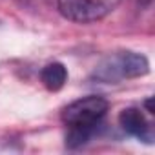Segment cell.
<instances>
[{"label":"cell","instance_id":"obj_1","mask_svg":"<svg viewBox=\"0 0 155 155\" xmlns=\"http://www.w3.org/2000/svg\"><path fill=\"white\" fill-rule=\"evenodd\" d=\"M150 71V62L135 51H117L106 57L93 71V81L102 84H117L120 81L144 77Z\"/></svg>","mask_w":155,"mask_h":155},{"label":"cell","instance_id":"obj_2","mask_svg":"<svg viewBox=\"0 0 155 155\" xmlns=\"http://www.w3.org/2000/svg\"><path fill=\"white\" fill-rule=\"evenodd\" d=\"M110 104L104 97L99 95H88L84 99H79L71 104H68L62 110V122L71 126H99L104 120V115L108 111Z\"/></svg>","mask_w":155,"mask_h":155},{"label":"cell","instance_id":"obj_3","mask_svg":"<svg viewBox=\"0 0 155 155\" xmlns=\"http://www.w3.org/2000/svg\"><path fill=\"white\" fill-rule=\"evenodd\" d=\"M120 0H57L60 15L77 24H90L106 18Z\"/></svg>","mask_w":155,"mask_h":155},{"label":"cell","instance_id":"obj_4","mask_svg":"<svg viewBox=\"0 0 155 155\" xmlns=\"http://www.w3.org/2000/svg\"><path fill=\"white\" fill-rule=\"evenodd\" d=\"M119 124L120 128L130 135L135 137L137 140H142L146 144L153 142V126L139 108H126L119 115Z\"/></svg>","mask_w":155,"mask_h":155},{"label":"cell","instance_id":"obj_5","mask_svg":"<svg viewBox=\"0 0 155 155\" xmlns=\"http://www.w3.org/2000/svg\"><path fill=\"white\" fill-rule=\"evenodd\" d=\"M40 81L49 91H58L68 82V69L62 62H49L40 71Z\"/></svg>","mask_w":155,"mask_h":155},{"label":"cell","instance_id":"obj_6","mask_svg":"<svg viewBox=\"0 0 155 155\" xmlns=\"http://www.w3.org/2000/svg\"><path fill=\"white\" fill-rule=\"evenodd\" d=\"M144 108H146V111H148L150 115H153V113H155V108H153V99H151V97L144 101Z\"/></svg>","mask_w":155,"mask_h":155},{"label":"cell","instance_id":"obj_7","mask_svg":"<svg viewBox=\"0 0 155 155\" xmlns=\"http://www.w3.org/2000/svg\"><path fill=\"white\" fill-rule=\"evenodd\" d=\"M135 2H137L139 8H148V6L151 4V0H135Z\"/></svg>","mask_w":155,"mask_h":155},{"label":"cell","instance_id":"obj_8","mask_svg":"<svg viewBox=\"0 0 155 155\" xmlns=\"http://www.w3.org/2000/svg\"><path fill=\"white\" fill-rule=\"evenodd\" d=\"M20 2H31V0H20Z\"/></svg>","mask_w":155,"mask_h":155}]
</instances>
